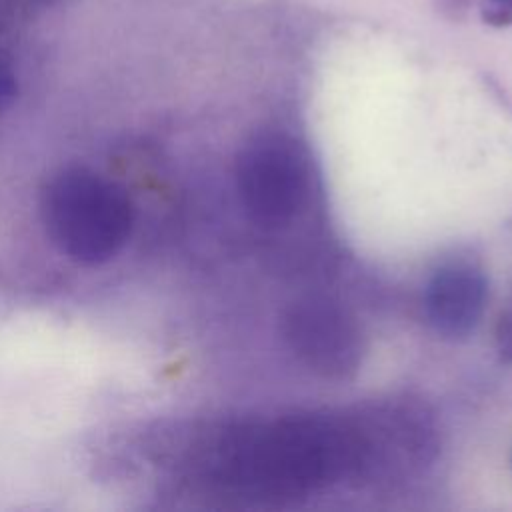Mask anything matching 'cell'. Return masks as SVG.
Returning <instances> with one entry per match:
<instances>
[{"label": "cell", "mask_w": 512, "mask_h": 512, "mask_svg": "<svg viewBox=\"0 0 512 512\" xmlns=\"http://www.w3.org/2000/svg\"><path fill=\"white\" fill-rule=\"evenodd\" d=\"M40 210L52 242L80 264L110 260L126 244L134 224L126 192L86 168H66L50 178Z\"/></svg>", "instance_id": "obj_1"}, {"label": "cell", "mask_w": 512, "mask_h": 512, "mask_svg": "<svg viewBox=\"0 0 512 512\" xmlns=\"http://www.w3.org/2000/svg\"><path fill=\"white\" fill-rule=\"evenodd\" d=\"M312 164L292 134L252 136L236 158V188L246 214L262 228L292 224L312 198Z\"/></svg>", "instance_id": "obj_2"}, {"label": "cell", "mask_w": 512, "mask_h": 512, "mask_svg": "<svg viewBox=\"0 0 512 512\" xmlns=\"http://www.w3.org/2000/svg\"><path fill=\"white\" fill-rule=\"evenodd\" d=\"M284 338L310 370L326 378L354 372L362 356V336L352 316L324 298H306L284 314Z\"/></svg>", "instance_id": "obj_3"}, {"label": "cell", "mask_w": 512, "mask_h": 512, "mask_svg": "<svg viewBox=\"0 0 512 512\" xmlns=\"http://www.w3.org/2000/svg\"><path fill=\"white\" fill-rule=\"evenodd\" d=\"M488 300V282L474 262L440 264L424 288V318L446 340H462L480 324Z\"/></svg>", "instance_id": "obj_4"}, {"label": "cell", "mask_w": 512, "mask_h": 512, "mask_svg": "<svg viewBox=\"0 0 512 512\" xmlns=\"http://www.w3.org/2000/svg\"><path fill=\"white\" fill-rule=\"evenodd\" d=\"M478 10L486 26H492V28L512 26V0H480Z\"/></svg>", "instance_id": "obj_5"}, {"label": "cell", "mask_w": 512, "mask_h": 512, "mask_svg": "<svg viewBox=\"0 0 512 512\" xmlns=\"http://www.w3.org/2000/svg\"><path fill=\"white\" fill-rule=\"evenodd\" d=\"M496 352L502 362L512 364V296L496 324Z\"/></svg>", "instance_id": "obj_6"}, {"label": "cell", "mask_w": 512, "mask_h": 512, "mask_svg": "<svg viewBox=\"0 0 512 512\" xmlns=\"http://www.w3.org/2000/svg\"><path fill=\"white\" fill-rule=\"evenodd\" d=\"M16 94V74L10 52H0V112L12 102Z\"/></svg>", "instance_id": "obj_7"}, {"label": "cell", "mask_w": 512, "mask_h": 512, "mask_svg": "<svg viewBox=\"0 0 512 512\" xmlns=\"http://www.w3.org/2000/svg\"><path fill=\"white\" fill-rule=\"evenodd\" d=\"M470 6V0H440L442 12L450 16H460V12H466Z\"/></svg>", "instance_id": "obj_8"}]
</instances>
